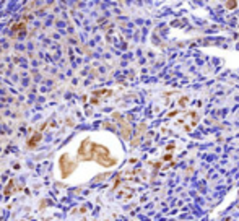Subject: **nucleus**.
<instances>
[{
  "label": "nucleus",
  "instance_id": "2",
  "mask_svg": "<svg viewBox=\"0 0 239 221\" xmlns=\"http://www.w3.org/2000/svg\"><path fill=\"white\" fill-rule=\"evenodd\" d=\"M224 7H226L228 10H233V8H236V7H238V2H226V3H224Z\"/></svg>",
  "mask_w": 239,
  "mask_h": 221
},
{
  "label": "nucleus",
  "instance_id": "3",
  "mask_svg": "<svg viewBox=\"0 0 239 221\" xmlns=\"http://www.w3.org/2000/svg\"><path fill=\"white\" fill-rule=\"evenodd\" d=\"M177 102H179V106H185L187 102H189V98H187V96H182V98H181Z\"/></svg>",
  "mask_w": 239,
  "mask_h": 221
},
{
  "label": "nucleus",
  "instance_id": "1",
  "mask_svg": "<svg viewBox=\"0 0 239 221\" xmlns=\"http://www.w3.org/2000/svg\"><path fill=\"white\" fill-rule=\"evenodd\" d=\"M199 119H200V116H199L197 110H189V112H185L184 116H182V119H179L176 124H177V125H179V124H185L184 130L185 132H192L195 129V125L199 124Z\"/></svg>",
  "mask_w": 239,
  "mask_h": 221
}]
</instances>
